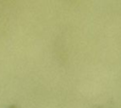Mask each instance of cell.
Returning <instances> with one entry per match:
<instances>
[{"label": "cell", "instance_id": "cell-1", "mask_svg": "<svg viewBox=\"0 0 121 108\" xmlns=\"http://www.w3.org/2000/svg\"><path fill=\"white\" fill-rule=\"evenodd\" d=\"M9 108H17V106L16 105H10Z\"/></svg>", "mask_w": 121, "mask_h": 108}]
</instances>
